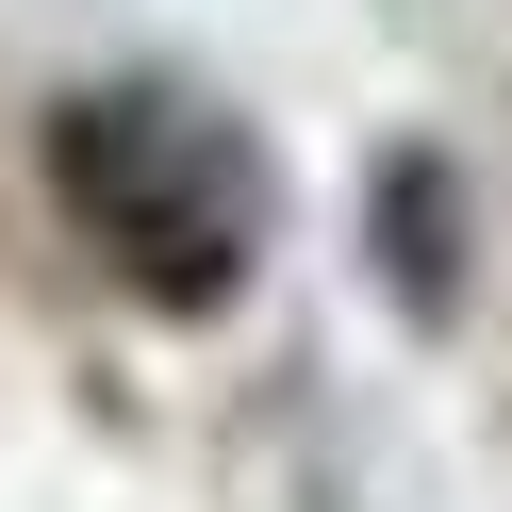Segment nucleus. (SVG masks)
Wrapping results in <instances>:
<instances>
[{"instance_id":"f257e3e1","label":"nucleus","mask_w":512,"mask_h":512,"mask_svg":"<svg viewBox=\"0 0 512 512\" xmlns=\"http://www.w3.org/2000/svg\"><path fill=\"white\" fill-rule=\"evenodd\" d=\"M50 182H67V215L133 265V298L215 314L248 281L265 199H248V166H232L215 116H182V100H67L50 116Z\"/></svg>"}]
</instances>
